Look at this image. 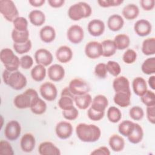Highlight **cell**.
<instances>
[{
  "instance_id": "cell-1",
  "label": "cell",
  "mask_w": 155,
  "mask_h": 155,
  "mask_svg": "<svg viewBox=\"0 0 155 155\" xmlns=\"http://www.w3.org/2000/svg\"><path fill=\"white\" fill-rule=\"evenodd\" d=\"M78 137L84 142H95L101 136V129L94 124H79L76 127Z\"/></svg>"
},
{
  "instance_id": "cell-2",
  "label": "cell",
  "mask_w": 155,
  "mask_h": 155,
  "mask_svg": "<svg viewBox=\"0 0 155 155\" xmlns=\"http://www.w3.org/2000/svg\"><path fill=\"white\" fill-rule=\"evenodd\" d=\"M2 80L5 84L15 90L23 89L27 83L25 76L20 71L11 72L6 69L3 71Z\"/></svg>"
},
{
  "instance_id": "cell-3",
  "label": "cell",
  "mask_w": 155,
  "mask_h": 155,
  "mask_svg": "<svg viewBox=\"0 0 155 155\" xmlns=\"http://www.w3.org/2000/svg\"><path fill=\"white\" fill-rule=\"evenodd\" d=\"M37 91L33 88L26 90L23 93L16 96L13 100L15 106L19 109L30 108L38 99Z\"/></svg>"
},
{
  "instance_id": "cell-4",
  "label": "cell",
  "mask_w": 155,
  "mask_h": 155,
  "mask_svg": "<svg viewBox=\"0 0 155 155\" xmlns=\"http://www.w3.org/2000/svg\"><path fill=\"white\" fill-rule=\"evenodd\" d=\"M92 13L90 5L85 2H79L71 5L68 10V16L74 21L88 18Z\"/></svg>"
},
{
  "instance_id": "cell-5",
  "label": "cell",
  "mask_w": 155,
  "mask_h": 155,
  "mask_svg": "<svg viewBox=\"0 0 155 155\" xmlns=\"http://www.w3.org/2000/svg\"><path fill=\"white\" fill-rule=\"evenodd\" d=\"M0 13L8 22H13L19 17V12L15 4L12 0L0 1Z\"/></svg>"
},
{
  "instance_id": "cell-6",
  "label": "cell",
  "mask_w": 155,
  "mask_h": 155,
  "mask_svg": "<svg viewBox=\"0 0 155 155\" xmlns=\"http://www.w3.org/2000/svg\"><path fill=\"white\" fill-rule=\"evenodd\" d=\"M68 88L74 96H80L88 93L90 86L84 80L80 78L72 79L68 85Z\"/></svg>"
},
{
  "instance_id": "cell-7",
  "label": "cell",
  "mask_w": 155,
  "mask_h": 155,
  "mask_svg": "<svg viewBox=\"0 0 155 155\" xmlns=\"http://www.w3.org/2000/svg\"><path fill=\"white\" fill-rule=\"evenodd\" d=\"M21 127L20 124L15 120L9 121L5 125L4 129V135L10 141L16 140L20 136Z\"/></svg>"
},
{
  "instance_id": "cell-8",
  "label": "cell",
  "mask_w": 155,
  "mask_h": 155,
  "mask_svg": "<svg viewBox=\"0 0 155 155\" xmlns=\"http://www.w3.org/2000/svg\"><path fill=\"white\" fill-rule=\"evenodd\" d=\"M74 95L70 91L68 87H65L61 91V97L58 101V106L62 110H67L74 107Z\"/></svg>"
},
{
  "instance_id": "cell-9",
  "label": "cell",
  "mask_w": 155,
  "mask_h": 155,
  "mask_svg": "<svg viewBox=\"0 0 155 155\" xmlns=\"http://www.w3.org/2000/svg\"><path fill=\"white\" fill-rule=\"evenodd\" d=\"M39 92L42 97L47 101L55 100L58 95V90L55 85L50 82L43 83L40 87Z\"/></svg>"
},
{
  "instance_id": "cell-10",
  "label": "cell",
  "mask_w": 155,
  "mask_h": 155,
  "mask_svg": "<svg viewBox=\"0 0 155 155\" xmlns=\"http://www.w3.org/2000/svg\"><path fill=\"white\" fill-rule=\"evenodd\" d=\"M67 37L70 42L74 44H79L82 41L84 37V30L80 25H73L68 28Z\"/></svg>"
},
{
  "instance_id": "cell-11",
  "label": "cell",
  "mask_w": 155,
  "mask_h": 155,
  "mask_svg": "<svg viewBox=\"0 0 155 155\" xmlns=\"http://www.w3.org/2000/svg\"><path fill=\"white\" fill-rule=\"evenodd\" d=\"M85 54L90 59H95L102 56L101 43L97 41H90L85 47Z\"/></svg>"
},
{
  "instance_id": "cell-12",
  "label": "cell",
  "mask_w": 155,
  "mask_h": 155,
  "mask_svg": "<svg viewBox=\"0 0 155 155\" xmlns=\"http://www.w3.org/2000/svg\"><path fill=\"white\" fill-rule=\"evenodd\" d=\"M35 59L37 64L42 65L44 67L50 65L53 60L52 54L45 48H39L35 53Z\"/></svg>"
},
{
  "instance_id": "cell-13",
  "label": "cell",
  "mask_w": 155,
  "mask_h": 155,
  "mask_svg": "<svg viewBox=\"0 0 155 155\" xmlns=\"http://www.w3.org/2000/svg\"><path fill=\"white\" fill-rule=\"evenodd\" d=\"M73 130V126L70 122L61 121L57 124L55 131L59 138L61 139H67L71 136Z\"/></svg>"
},
{
  "instance_id": "cell-14",
  "label": "cell",
  "mask_w": 155,
  "mask_h": 155,
  "mask_svg": "<svg viewBox=\"0 0 155 155\" xmlns=\"http://www.w3.org/2000/svg\"><path fill=\"white\" fill-rule=\"evenodd\" d=\"M105 26L104 22L97 19L90 21L87 25L88 33L93 36L97 37L101 36L105 31Z\"/></svg>"
},
{
  "instance_id": "cell-15",
  "label": "cell",
  "mask_w": 155,
  "mask_h": 155,
  "mask_svg": "<svg viewBox=\"0 0 155 155\" xmlns=\"http://www.w3.org/2000/svg\"><path fill=\"white\" fill-rule=\"evenodd\" d=\"M135 33L139 36L143 37L148 35L152 30L151 23L146 19H139L137 21L134 25Z\"/></svg>"
},
{
  "instance_id": "cell-16",
  "label": "cell",
  "mask_w": 155,
  "mask_h": 155,
  "mask_svg": "<svg viewBox=\"0 0 155 155\" xmlns=\"http://www.w3.org/2000/svg\"><path fill=\"white\" fill-rule=\"evenodd\" d=\"M47 73L50 80L54 82H59L64 78L65 70L62 65L55 64L48 67Z\"/></svg>"
},
{
  "instance_id": "cell-17",
  "label": "cell",
  "mask_w": 155,
  "mask_h": 155,
  "mask_svg": "<svg viewBox=\"0 0 155 155\" xmlns=\"http://www.w3.org/2000/svg\"><path fill=\"white\" fill-rule=\"evenodd\" d=\"M38 152L41 155H60L59 149L52 142L45 141L41 143L38 147Z\"/></svg>"
},
{
  "instance_id": "cell-18",
  "label": "cell",
  "mask_w": 155,
  "mask_h": 155,
  "mask_svg": "<svg viewBox=\"0 0 155 155\" xmlns=\"http://www.w3.org/2000/svg\"><path fill=\"white\" fill-rule=\"evenodd\" d=\"M36 144V140L34 136L31 133L24 134L20 140V146L22 150L25 153L31 152Z\"/></svg>"
},
{
  "instance_id": "cell-19",
  "label": "cell",
  "mask_w": 155,
  "mask_h": 155,
  "mask_svg": "<svg viewBox=\"0 0 155 155\" xmlns=\"http://www.w3.org/2000/svg\"><path fill=\"white\" fill-rule=\"evenodd\" d=\"M131 96V91L116 92L113 101L116 105L120 107H127L130 105Z\"/></svg>"
},
{
  "instance_id": "cell-20",
  "label": "cell",
  "mask_w": 155,
  "mask_h": 155,
  "mask_svg": "<svg viewBox=\"0 0 155 155\" xmlns=\"http://www.w3.org/2000/svg\"><path fill=\"white\" fill-rule=\"evenodd\" d=\"M56 57L59 62L61 63H67L70 62L73 58V51L69 47L62 45L57 49Z\"/></svg>"
},
{
  "instance_id": "cell-21",
  "label": "cell",
  "mask_w": 155,
  "mask_h": 155,
  "mask_svg": "<svg viewBox=\"0 0 155 155\" xmlns=\"http://www.w3.org/2000/svg\"><path fill=\"white\" fill-rule=\"evenodd\" d=\"M108 105V100L107 97L102 94L96 96L92 100L91 108L99 112H104Z\"/></svg>"
},
{
  "instance_id": "cell-22",
  "label": "cell",
  "mask_w": 155,
  "mask_h": 155,
  "mask_svg": "<svg viewBox=\"0 0 155 155\" xmlns=\"http://www.w3.org/2000/svg\"><path fill=\"white\" fill-rule=\"evenodd\" d=\"M124 25L123 18L117 14L111 15L107 21V26L108 28L113 31H117L120 30Z\"/></svg>"
},
{
  "instance_id": "cell-23",
  "label": "cell",
  "mask_w": 155,
  "mask_h": 155,
  "mask_svg": "<svg viewBox=\"0 0 155 155\" xmlns=\"http://www.w3.org/2000/svg\"><path fill=\"white\" fill-rule=\"evenodd\" d=\"M113 87L115 92L131 91L130 88V82L124 76L116 77L113 82Z\"/></svg>"
},
{
  "instance_id": "cell-24",
  "label": "cell",
  "mask_w": 155,
  "mask_h": 155,
  "mask_svg": "<svg viewBox=\"0 0 155 155\" xmlns=\"http://www.w3.org/2000/svg\"><path fill=\"white\" fill-rule=\"evenodd\" d=\"M39 37L41 41L45 43L53 42L56 38V31L54 28L50 25L43 27L39 31Z\"/></svg>"
},
{
  "instance_id": "cell-25",
  "label": "cell",
  "mask_w": 155,
  "mask_h": 155,
  "mask_svg": "<svg viewBox=\"0 0 155 155\" xmlns=\"http://www.w3.org/2000/svg\"><path fill=\"white\" fill-rule=\"evenodd\" d=\"M108 144L111 150L114 152H120L125 147V140L118 134H113L109 138Z\"/></svg>"
},
{
  "instance_id": "cell-26",
  "label": "cell",
  "mask_w": 155,
  "mask_h": 155,
  "mask_svg": "<svg viewBox=\"0 0 155 155\" xmlns=\"http://www.w3.org/2000/svg\"><path fill=\"white\" fill-rule=\"evenodd\" d=\"M132 87L134 93L140 97L147 90V82L142 77H136L134 79L132 82Z\"/></svg>"
},
{
  "instance_id": "cell-27",
  "label": "cell",
  "mask_w": 155,
  "mask_h": 155,
  "mask_svg": "<svg viewBox=\"0 0 155 155\" xmlns=\"http://www.w3.org/2000/svg\"><path fill=\"white\" fill-rule=\"evenodd\" d=\"M17 58L18 56L15 54L13 50L8 48H3L0 52V59L4 67L12 64Z\"/></svg>"
},
{
  "instance_id": "cell-28",
  "label": "cell",
  "mask_w": 155,
  "mask_h": 155,
  "mask_svg": "<svg viewBox=\"0 0 155 155\" xmlns=\"http://www.w3.org/2000/svg\"><path fill=\"white\" fill-rule=\"evenodd\" d=\"M143 136V131L142 127L139 124L134 123L133 130L131 131L129 136L127 137L128 140H129L130 142L132 143L137 144L142 141Z\"/></svg>"
},
{
  "instance_id": "cell-29",
  "label": "cell",
  "mask_w": 155,
  "mask_h": 155,
  "mask_svg": "<svg viewBox=\"0 0 155 155\" xmlns=\"http://www.w3.org/2000/svg\"><path fill=\"white\" fill-rule=\"evenodd\" d=\"M30 22L35 26L39 27L43 25L45 22V14L39 10H33L28 14Z\"/></svg>"
},
{
  "instance_id": "cell-30",
  "label": "cell",
  "mask_w": 155,
  "mask_h": 155,
  "mask_svg": "<svg viewBox=\"0 0 155 155\" xmlns=\"http://www.w3.org/2000/svg\"><path fill=\"white\" fill-rule=\"evenodd\" d=\"M123 16L127 20L136 19L139 14V7L134 4H129L125 5L122 12Z\"/></svg>"
},
{
  "instance_id": "cell-31",
  "label": "cell",
  "mask_w": 155,
  "mask_h": 155,
  "mask_svg": "<svg viewBox=\"0 0 155 155\" xmlns=\"http://www.w3.org/2000/svg\"><path fill=\"white\" fill-rule=\"evenodd\" d=\"M74 102L78 108L81 110H86L91 105L92 98L91 95L87 93L83 95L75 96Z\"/></svg>"
},
{
  "instance_id": "cell-32",
  "label": "cell",
  "mask_w": 155,
  "mask_h": 155,
  "mask_svg": "<svg viewBox=\"0 0 155 155\" xmlns=\"http://www.w3.org/2000/svg\"><path fill=\"white\" fill-rule=\"evenodd\" d=\"M101 44L102 47V56L108 58L116 53L117 48L113 41L106 39L103 41Z\"/></svg>"
},
{
  "instance_id": "cell-33",
  "label": "cell",
  "mask_w": 155,
  "mask_h": 155,
  "mask_svg": "<svg viewBox=\"0 0 155 155\" xmlns=\"http://www.w3.org/2000/svg\"><path fill=\"white\" fill-rule=\"evenodd\" d=\"M116 48L122 50L127 48L130 44V39L126 34H119L116 35L113 40Z\"/></svg>"
},
{
  "instance_id": "cell-34",
  "label": "cell",
  "mask_w": 155,
  "mask_h": 155,
  "mask_svg": "<svg viewBox=\"0 0 155 155\" xmlns=\"http://www.w3.org/2000/svg\"><path fill=\"white\" fill-rule=\"evenodd\" d=\"M46 76V69L42 65L37 64L31 70V76L36 82L42 81Z\"/></svg>"
},
{
  "instance_id": "cell-35",
  "label": "cell",
  "mask_w": 155,
  "mask_h": 155,
  "mask_svg": "<svg viewBox=\"0 0 155 155\" xmlns=\"http://www.w3.org/2000/svg\"><path fill=\"white\" fill-rule=\"evenodd\" d=\"M142 51L147 56L153 55L155 53V38H150L145 39L142 45Z\"/></svg>"
},
{
  "instance_id": "cell-36",
  "label": "cell",
  "mask_w": 155,
  "mask_h": 155,
  "mask_svg": "<svg viewBox=\"0 0 155 155\" xmlns=\"http://www.w3.org/2000/svg\"><path fill=\"white\" fill-rule=\"evenodd\" d=\"M12 39L14 43H24L29 40V31H19L13 28L12 31Z\"/></svg>"
},
{
  "instance_id": "cell-37",
  "label": "cell",
  "mask_w": 155,
  "mask_h": 155,
  "mask_svg": "<svg viewBox=\"0 0 155 155\" xmlns=\"http://www.w3.org/2000/svg\"><path fill=\"white\" fill-rule=\"evenodd\" d=\"M143 73L150 75L155 73V58L151 57L145 59L141 66Z\"/></svg>"
},
{
  "instance_id": "cell-38",
  "label": "cell",
  "mask_w": 155,
  "mask_h": 155,
  "mask_svg": "<svg viewBox=\"0 0 155 155\" xmlns=\"http://www.w3.org/2000/svg\"><path fill=\"white\" fill-rule=\"evenodd\" d=\"M134 123L129 120L122 121L118 126V131L123 136L128 137L133 129Z\"/></svg>"
},
{
  "instance_id": "cell-39",
  "label": "cell",
  "mask_w": 155,
  "mask_h": 155,
  "mask_svg": "<svg viewBox=\"0 0 155 155\" xmlns=\"http://www.w3.org/2000/svg\"><path fill=\"white\" fill-rule=\"evenodd\" d=\"M107 116L110 122L112 123H117L122 118V113L118 108L111 106L109 107L107 110Z\"/></svg>"
},
{
  "instance_id": "cell-40",
  "label": "cell",
  "mask_w": 155,
  "mask_h": 155,
  "mask_svg": "<svg viewBox=\"0 0 155 155\" xmlns=\"http://www.w3.org/2000/svg\"><path fill=\"white\" fill-rule=\"evenodd\" d=\"M30 108L31 112L35 114H42L46 111L47 104L45 101L41 98H39V99Z\"/></svg>"
},
{
  "instance_id": "cell-41",
  "label": "cell",
  "mask_w": 155,
  "mask_h": 155,
  "mask_svg": "<svg viewBox=\"0 0 155 155\" xmlns=\"http://www.w3.org/2000/svg\"><path fill=\"white\" fill-rule=\"evenodd\" d=\"M31 42L30 39L24 43H13V45L15 51L19 54H22L28 52L31 50Z\"/></svg>"
},
{
  "instance_id": "cell-42",
  "label": "cell",
  "mask_w": 155,
  "mask_h": 155,
  "mask_svg": "<svg viewBox=\"0 0 155 155\" xmlns=\"http://www.w3.org/2000/svg\"><path fill=\"white\" fill-rule=\"evenodd\" d=\"M142 103L147 107L155 105V94L153 91L147 90L146 92L140 96Z\"/></svg>"
},
{
  "instance_id": "cell-43",
  "label": "cell",
  "mask_w": 155,
  "mask_h": 155,
  "mask_svg": "<svg viewBox=\"0 0 155 155\" xmlns=\"http://www.w3.org/2000/svg\"><path fill=\"white\" fill-rule=\"evenodd\" d=\"M107 71L114 77H117L121 72L120 65L116 61H109L106 64Z\"/></svg>"
},
{
  "instance_id": "cell-44",
  "label": "cell",
  "mask_w": 155,
  "mask_h": 155,
  "mask_svg": "<svg viewBox=\"0 0 155 155\" xmlns=\"http://www.w3.org/2000/svg\"><path fill=\"white\" fill-rule=\"evenodd\" d=\"M13 24L14 29L18 31H24L28 30V21L24 17H18L13 21Z\"/></svg>"
},
{
  "instance_id": "cell-45",
  "label": "cell",
  "mask_w": 155,
  "mask_h": 155,
  "mask_svg": "<svg viewBox=\"0 0 155 155\" xmlns=\"http://www.w3.org/2000/svg\"><path fill=\"white\" fill-rule=\"evenodd\" d=\"M129 115L134 120H140L143 118L144 112L141 107L139 106H134L130 110Z\"/></svg>"
},
{
  "instance_id": "cell-46",
  "label": "cell",
  "mask_w": 155,
  "mask_h": 155,
  "mask_svg": "<svg viewBox=\"0 0 155 155\" xmlns=\"http://www.w3.org/2000/svg\"><path fill=\"white\" fill-rule=\"evenodd\" d=\"M137 59V53L133 49L127 50L123 54V61L127 64H131L134 63Z\"/></svg>"
},
{
  "instance_id": "cell-47",
  "label": "cell",
  "mask_w": 155,
  "mask_h": 155,
  "mask_svg": "<svg viewBox=\"0 0 155 155\" xmlns=\"http://www.w3.org/2000/svg\"><path fill=\"white\" fill-rule=\"evenodd\" d=\"M107 70L106 64L104 63H99L95 66L94 74L100 79H105L107 76Z\"/></svg>"
},
{
  "instance_id": "cell-48",
  "label": "cell",
  "mask_w": 155,
  "mask_h": 155,
  "mask_svg": "<svg viewBox=\"0 0 155 155\" xmlns=\"http://www.w3.org/2000/svg\"><path fill=\"white\" fill-rule=\"evenodd\" d=\"M0 154L7 155H13L14 151L11 144L7 140L0 141Z\"/></svg>"
},
{
  "instance_id": "cell-49",
  "label": "cell",
  "mask_w": 155,
  "mask_h": 155,
  "mask_svg": "<svg viewBox=\"0 0 155 155\" xmlns=\"http://www.w3.org/2000/svg\"><path fill=\"white\" fill-rule=\"evenodd\" d=\"M62 115L64 117L68 120H74L78 118L79 111L77 108L74 107L70 110H62Z\"/></svg>"
},
{
  "instance_id": "cell-50",
  "label": "cell",
  "mask_w": 155,
  "mask_h": 155,
  "mask_svg": "<svg viewBox=\"0 0 155 155\" xmlns=\"http://www.w3.org/2000/svg\"><path fill=\"white\" fill-rule=\"evenodd\" d=\"M97 3L100 7L108 8L110 7L119 6L124 2L122 0H98Z\"/></svg>"
},
{
  "instance_id": "cell-51",
  "label": "cell",
  "mask_w": 155,
  "mask_h": 155,
  "mask_svg": "<svg viewBox=\"0 0 155 155\" xmlns=\"http://www.w3.org/2000/svg\"><path fill=\"white\" fill-rule=\"evenodd\" d=\"M105 114L104 112H99L90 107L87 111V116L88 118L93 121H98L101 120Z\"/></svg>"
},
{
  "instance_id": "cell-52",
  "label": "cell",
  "mask_w": 155,
  "mask_h": 155,
  "mask_svg": "<svg viewBox=\"0 0 155 155\" xmlns=\"http://www.w3.org/2000/svg\"><path fill=\"white\" fill-rule=\"evenodd\" d=\"M33 64V59L29 55H24L20 58V66L22 68L28 70L30 68Z\"/></svg>"
},
{
  "instance_id": "cell-53",
  "label": "cell",
  "mask_w": 155,
  "mask_h": 155,
  "mask_svg": "<svg viewBox=\"0 0 155 155\" xmlns=\"http://www.w3.org/2000/svg\"><path fill=\"white\" fill-rule=\"evenodd\" d=\"M147 117L152 124H155V105L147 107Z\"/></svg>"
},
{
  "instance_id": "cell-54",
  "label": "cell",
  "mask_w": 155,
  "mask_h": 155,
  "mask_svg": "<svg viewBox=\"0 0 155 155\" xmlns=\"http://www.w3.org/2000/svg\"><path fill=\"white\" fill-rule=\"evenodd\" d=\"M140 4L144 10L150 11L154 8L155 1L154 0H141Z\"/></svg>"
},
{
  "instance_id": "cell-55",
  "label": "cell",
  "mask_w": 155,
  "mask_h": 155,
  "mask_svg": "<svg viewBox=\"0 0 155 155\" xmlns=\"http://www.w3.org/2000/svg\"><path fill=\"white\" fill-rule=\"evenodd\" d=\"M90 154L93 155H110V151L109 149L107 147H100L95 150H94Z\"/></svg>"
},
{
  "instance_id": "cell-56",
  "label": "cell",
  "mask_w": 155,
  "mask_h": 155,
  "mask_svg": "<svg viewBox=\"0 0 155 155\" xmlns=\"http://www.w3.org/2000/svg\"><path fill=\"white\" fill-rule=\"evenodd\" d=\"M48 3L50 7L53 8H59L64 5V0H48Z\"/></svg>"
},
{
  "instance_id": "cell-57",
  "label": "cell",
  "mask_w": 155,
  "mask_h": 155,
  "mask_svg": "<svg viewBox=\"0 0 155 155\" xmlns=\"http://www.w3.org/2000/svg\"><path fill=\"white\" fill-rule=\"evenodd\" d=\"M45 2V0H29L28 1L29 4L31 6L35 7H41L42 5H44Z\"/></svg>"
},
{
  "instance_id": "cell-58",
  "label": "cell",
  "mask_w": 155,
  "mask_h": 155,
  "mask_svg": "<svg viewBox=\"0 0 155 155\" xmlns=\"http://www.w3.org/2000/svg\"><path fill=\"white\" fill-rule=\"evenodd\" d=\"M148 82L151 88L153 90H155V76L154 75L151 76L149 78Z\"/></svg>"
}]
</instances>
